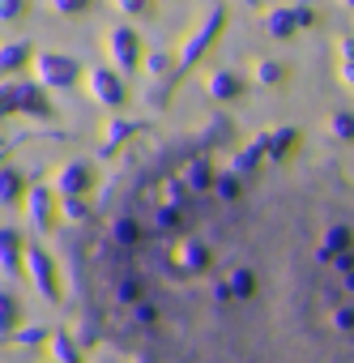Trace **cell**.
Returning a JSON list of instances; mask_svg holds the SVG:
<instances>
[{"instance_id": "cell-1", "label": "cell", "mask_w": 354, "mask_h": 363, "mask_svg": "<svg viewBox=\"0 0 354 363\" xmlns=\"http://www.w3.org/2000/svg\"><path fill=\"white\" fill-rule=\"evenodd\" d=\"M81 286L124 363H354V150L218 124L141 150Z\"/></svg>"}]
</instances>
